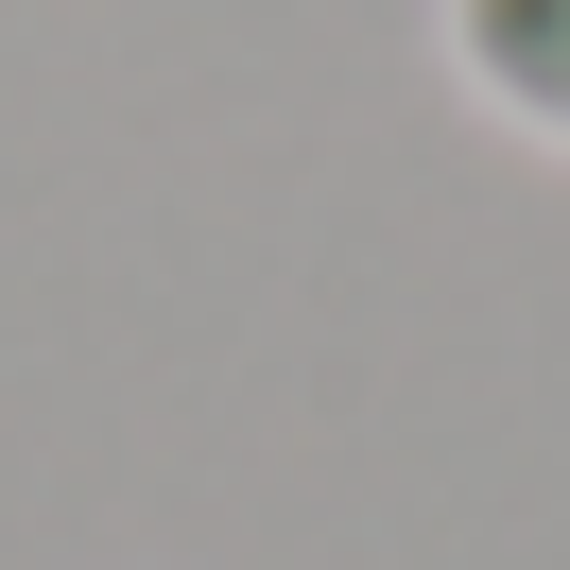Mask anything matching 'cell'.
<instances>
[{
  "label": "cell",
  "instance_id": "6da1fadb",
  "mask_svg": "<svg viewBox=\"0 0 570 570\" xmlns=\"http://www.w3.org/2000/svg\"><path fill=\"white\" fill-rule=\"evenodd\" d=\"M450 70L484 87L501 121L570 139V0H450Z\"/></svg>",
  "mask_w": 570,
  "mask_h": 570
}]
</instances>
